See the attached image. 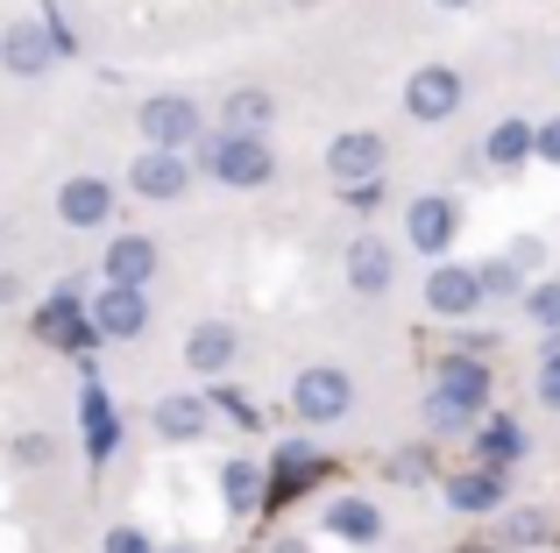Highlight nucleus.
Masks as SVG:
<instances>
[{
	"mask_svg": "<svg viewBox=\"0 0 560 553\" xmlns=\"http://www.w3.org/2000/svg\"><path fill=\"white\" fill-rule=\"evenodd\" d=\"M206 170H213L220 185H234V192H256V185H270L277 156H270V142H248V136H213V142H206Z\"/></svg>",
	"mask_w": 560,
	"mask_h": 553,
	"instance_id": "obj_1",
	"label": "nucleus"
},
{
	"mask_svg": "<svg viewBox=\"0 0 560 553\" xmlns=\"http://www.w3.org/2000/svg\"><path fill=\"white\" fill-rule=\"evenodd\" d=\"M348 404H355L348 369H299V384H291V412L305 426H334V419H348Z\"/></svg>",
	"mask_w": 560,
	"mask_h": 553,
	"instance_id": "obj_2",
	"label": "nucleus"
},
{
	"mask_svg": "<svg viewBox=\"0 0 560 553\" xmlns=\"http://www.w3.org/2000/svg\"><path fill=\"white\" fill-rule=\"evenodd\" d=\"M85 327H93V341H136V333L150 327V298L128 291V284H107L85 305Z\"/></svg>",
	"mask_w": 560,
	"mask_h": 553,
	"instance_id": "obj_3",
	"label": "nucleus"
},
{
	"mask_svg": "<svg viewBox=\"0 0 560 553\" xmlns=\"http://www.w3.org/2000/svg\"><path fill=\"white\" fill-rule=\"evenodd\" d=\"M142 136H150L156 150L178 156L185 142L199 136V107H191L185 93H156V99H142Z\"/></svg>",
	"mask_w": 560,
	"mask_h": 553,
	"instance_id": "obj_4",
	"label": "nucleus"
},
{
	"mask_svg": "<svg viewBox=\"0 0 560 553\" xmlns=\"http://www.w3.org/2000/svg\"><path fill=\"white\" fill-rule=\"evenodd\" d=\"M327 170L348 185V192H355V185H376L383 178V136L376 128H348V136L327 150Z\"/></svg>",
	"mask_w": 560,
	"mask_h": 553,
	"instance_id": "obj_5",
	"label": "nucleus"
},
{
	"mask_svg": "<svg viewBox=\"0 0 560 553\" xmlns=\"http://www.w3.org/2000/svg\"><path fill=\"white\" fill-rule=\"evenodd\" d=\"M405 107L419 114V121H447V114L462 107V71L419 64V71H411V85H405Z\"/></svg>",
	"mask_w": 560,
	"mask_h": 553,
	"instance_id": "obj_6",
	"label": "nucleus"
},
{
	"mask_svg": "<svg viewBox=\"0 0 560 553\" xmlns=\"http://www.w3.org/2000/svg\"><path fill=\"white\" fill-rule=\"evenodd\" d=\"M57 64V43L43 22H14L8 36H0V71H14V79H43V71Z\"/></svg>",
	"mask_w": 560,
	"mask_h": 553,
	"instance_id": "obj_7",
	"label": "nucleus"
},
{
	"mask_svg": "<svg viewBox=\"0 0 560 553\" xmlns=\"http://www.w3.org/2000/svg\"><path fill=\"white\" fill-rule=\"evenodd\" d=\"M425 305H433L440 319H468V313L482 305L476 270H462V263H433V276H425Z\"/></svg>",
	"mask_w": 560,
	"mask_h": 553,
	"instance_id": "obj_8",
	"label": "nucleus"
},
{
	"mask_svg": "<svg viewBox=\"0 0 560 553\" xmlns=\"http://www.w3.org/2000/svg\"><path fill=\"white\" fill-rule=\"evenodd\" d=\"M405 235H411V249H419V256H447V242H454V207H447V199H411Z\"/></svg>",
	"mask_w": 560,
	"mask_h": 553,
	"instance_id": "obj_9",
	"label": "nucleus"
},
{
	"mask_svg": "<svg viewBox=\"0 0 560 553\" xmlns=\"http://www.w3.org/2000/svg\"><path fill=\"white\" fill-rule=\"evenodd\" d=\"M440 398L468 404V412H482V398H490V369H482L476 355H440Z\"/></svg>",
	"mask_w": 560,
	"mask_h": 553,
	"instance_id": "obj_10",
	"label": "nucleus"
},
{
	"mask_svg": "<svg viewBox=\"0 0 560 553\" xmlns=\"http://www.w3.org/2000/svg\"><path fill=\"white\" fill-rule=\"evenodd\" d=\"M150 276H156V242H150V235H121V242H107V284L142 291Z\"/></svg>",
	"mask_w": 560,
	"mask_h": 553,
	"instance_id": "obj_11",
	"label": "nucleus"
},
{
	"mask_svg": "<svg viewBox=\"0 0 560 553\" xmlns=\"http://www.w3.org/2000/svg\"><path fill=\"white\" fill-rule=\"evenodd\" d=\"M185 362L199 376H220L234 362V327H228V319H199V327L185 333Z\"/></svg>",
	"mask_w": 560,
	"mask_h": 553,
	"instance_id": "obj_12",
	"label": "nucleus"
},
{
	"mask_svg": "<svg viewBox=\"0 0 560 553\" xmlns=\"http://www.w3.org/2000/svg\"><path fill=\"white\" fill-rule=\"evenodd\" d=\"M57 213H65L71 227H100L114 213V185L100 178H65V192H57Z\"/></svg>",
	"mask_w": 560,
	"mask_h": 553,
	"instance_id": "obj_13",
	"label": "nucleus"
},
{
	"mask_svg": "<svg viewBox=\"0 0 560 553\" xmlns=\"http://www.w3.org/2000/svg\"><path fill=\"white\" fill-rule=\"evenodd\" d=\"M79 412H85V455L107 461L114 447H121V412H114V398L100 384H85V404H79Z\"/></svg>",
	"mask_w": 560,
	"mask_h": 553,
	"instance_id": "obj_14",
	"label": "nucleus"
},
{
	"mask_svg": "<svg viewBox=\"0 0 560 553\" xmlns=\"http://www.w3.org/2000/svg\"><path fill=\"white\" fill-rule=\"evenodd\" d=\"M270 93H256V85H242V93H228V107H220V136H248L262 142V128H270Z\"/></svg>",
	"mask_w": 560,
	"mask_h": 553,
	"instance_id": "obj_15",
	"label": "nucleus"
},
{
	"mask_svg": "<svg viewBox=\"0 0 560 553\" xmlns=\"http://www.w3.org/2000/svg\"><path fill=\"white\" fill-rule=\"evenodd\" d=\"M128 185H136L142 199H178V192H185V164H178L171 150H150V156H136Z\"/></svg>",
	"mask_w": 560,
	"mask_h": 553,
	"instance_id": "obj_16",
	"label": "nucleus"
},
{
	"mask_svg": "<svg viewBox=\"0 0 560 553\" xmlns=\"http://www.w3.org/2000/svg\"><path fill=\"white\" fill-rule=\"evenodd\" d=\"M390 276H397V256L383 249V242H355V249H348V284H355L362 298L390 291Z\"/></svg>",
	"mask_w": 560,
	"mask_h": 553,
	"instance_id": "obj_17",
	"label": "nucleus"
},
{
	"mask_svg": "<svg viewBox=\"0 0 560 553\" xmlns=\"http://www.w3.org/2000/svg\"><path fill=\"white\" fill-rule=\"evenodd\" d=\"M447 504L454 511H497L504 504V469H468L447 483Z\"/></svg>",
	"mask_w": 560,
	"mask_h": 553,
	"instance_id": "obj_18",
	"label": "nucleus"
},
{
	"mask_svg": "<svg viewBox=\"0 0 560 553\" xmlns=\"http://www.w3.org/2000/svg\"><path fill=\"white\" fill-rule=\"evenodd\" d=\"M327 532H334V540H348V546H370L376 532H383V518H376V504L341 497V504H327Z\"/></svg>",
	"mask_w": 560,
	"mask_h": 553,
	"instance_id": "obj_19",
	"label": "nucleus"
},
{
	"mask_svg": "<svg viewBox=\"0 0 560 553\" xmlns=\"http://www.w3.org/2000/svg\"><path fill=\"white\" fill-rule=\"evenodd\" d=\"M43 333H50L57 348H85L93 341V327H85V313H79V298H71V291H57L50 305H43V319H36Z\"/></svg>",
	"mask_w": 560,
	"mask_h": 553,
	"instance_id": "obj_20",
	"label": "nucleus"
},
{
	"mask_svg": "<svg viewBox=\"0 0 560 553\" xmlns=\"http://www.w3.org/2000/svg\"><path fill=\"white\" fill-rule=\"evenodd\" d=\"M156 433H164V440H199L206 433V398H164L156 404Z\"/></svg>",
	"mask_w": 560,
	"mask_h": 553,
	"instance_id": "obj_21",
	"label": "nucleus"
},
{
	"mask_svg": "<svg viewBox=\"0 0 560 553\" xmlns=\"http://www.w3.org/2000/svg\"><path fill=\"white\" fill-rule=\"evenodd\" d=\"M220 490H228V511L234 518H248L262 504V475H256V461H220Z\"/></svg>",
	"mask_w": 560,
	"mask_h": 553,
	"instance_id": "obj_22",
	"label": "nucleus"
},
{
	"mask_svg": "<svg viewBox=\"0 0 560 553\" xmlns=\"http://www.w3.org/2000/svg\"><path fill=\"white\" fill-rule=\"evenodd\" d=\"M533 156V121H497L490 128V164L497 170H518Z\"/></svg>",
	"mask_w": 560,
	"mask_h": 553,
	"instance_id": "obj_23",
	"label": "nucleus"
},
{
	"mask_svg": "<svg viewBox=\"0 0 560 553\" xmlns=\"http://www.w3.org/2000/svg\"><path fill=\"white\" fill-rule=\"evenodd\" d=\"M476 440H482V455H490V469H511V461H518V447H525V433L511 426V419H490Z\"/></svg>",
	"mask_w": 560,
	"mask_h": 553,
	"instance_id": "obj_24",
	"label": "nucleus"
},
{
	"mask_svg": "<svg viewBox=\"0 0 560 553\" xmlns=\"http://www.w3.org/2000/svg\"><path fill=\"white\" fill-rule=\"evenodd\" d=\"M313 469H319V455H313V447H284V455H277V490H270V497H284V490L313 483Z\"/></svg>",
	"mask_w": 560,
	"mask_h": 553,
	"instance_id": "obj_25",
	"label": "nucleus"
},
{
	"mask_svg": "<svg viewBox=\"0 0 560 553\" xmlns=\"http://www.w3.org/2000/svg\"><path fill=\"white\" fill-rule=\"evenodd\" d=\"M476 284H482V298H511V291H518V263H511V256H490V263L476 270Z\"/></svg>",
	"mask_w": 560,
	"mask_h": 553,
	"instance_id": "obj_26",
	"label": "nucleus"
},
{
	"mask_svg": "<svg viewBox=\"0 0 560 553\" xmlns=\"http://www.w3.org/2000/svg\"><path fill=\"white\" fill-rule=\"evenodd\" d=\"M425 419H433V433H468V419H476V412H468V404H454V398H440V390H433V398H425Z\"/></svg>",
	"mask_w": 560,
	"mask_h": 553,
	"instance_id": "obj_27",
	"label": "nucleus"
},
{
	"mask_svg": "<svg viewBox=\"0 0 560 553\" xmlns=\"http://www.w3.org/2000/svg\"><path fill=\"white\" fill-rule=\"evenodd\" d=\"M525 305H533L539 327H560V284H533V291H525Z\"/></svg>",
	"mask_w": 560,
	"mask_h": 553,
	"instance_id": "obj_28",
	"label": "nucleus"
},
{
	"mask_svg": "<svg viewBox=\"0 0 560 553\" xmlns=\"http://www.w3.org/2000/svg\"><path fill=\"white\" fill-rule=\"evenodd\" d=\"M539 526H547L539 511H518V518L504 526V546H533V540H539Z\"/></svg>",
	"mask_w": 560,
	"mask_h": 553,
	"instance_id": "obj_29",
	"label": "nucleus"
},
{
	"mask_svg": "<svg viewBox=\"0 0 560 553\" xmlns=\"http://www.w3.org/2000/svg\"><path fill=\"white\" fill-rule=\"evenodd\" d=\"M533 156H547V164H560V121H539V128H533Z\"/></svg>",
	"mask_w": 560,
	"mask_h": 553,
	"instance_id": "obj_30",
	"label": "nucleus"
},
{
	"mask_svg": "<svg viewBox=\"0 0 560 553\" xmlns=\"http://www.w3.org/2000/svg\"><path fill=\"white\" fill-rule=\"evenodd\" d=\"M107 553H156V546L142 540L136 526H114V532H107Z\"/></svg>",
	"mask_w": 560,
	"mask_h": 553,
	"instance_id": "obj_31",
	"label": "nucleus"
},
{
	"mask_svg": "<svg viewBox=\"0 0 560 553\" xmlns=\"http://www.w3.org/2000/svg\"><path fill=\"white\" fill-rule=\"evenodd\" d=\"M539 398H547L553 412H560V348L547 355V369H539Z\"/></svg>",
	"mask_w": 560,
	"mask_h": 553,
	"instance_id": "obj_32",
	"label": "nucleus"
},
{
	"mask_svg": "<svg viewBox=\"0 0 560 553\" xmlns=\"http://www.w3.org/2000/svg\"><path fill=\"white\" fill-rule=\"evenodd\" d=\"M22 298V284H14V276H0V305H14Z\"/></svg>",
	"mask_w": 560,
	"mask_h": 553,
	"instance_id": "obj_33",
	"label": "nucleus"
},
{
	"mask_svg": "<svg viewBox=\"0 0 560 553\" xmlns=\"http://www.w3.org/2000/svg\"><path fill=\"white\" fill-rule=\"evenodd\" d=\"M270 553H313V546H305V540H277Z\"/></svg>",
	"mask_w": 560,
	"mask_h": 553,
	"instance_id": "obj_34",
	"label": "nucleus"
},
{
	"mask_svg": "<svg viewBox=\"0 0 560 553\" xmlns=\"http://www.w3.org/2000/svg\"><path fill=\"white\" fill-rule=\"evenodd\" d=\"M440 8H468V0H440Z\"/></svg>",
	"mask_w": 560,
	"mask_h": 553,
	"instance_id": "obj_35",
	"label": "nucleus"
},
{
	"mask_svg": "<svg viewBox=\"0 0 560 553\" xmlns=\"http://www.w3.org/2000/svg\"><path fill=\"white\" fill-rule=\"evenodd\" d=\"M171 553H199V546H171Z\"/></svg>",
	"mask_w": 560,
	"mask_h": 553,
	"instance_id": "obj_36",
	"label": "nucleus"
}]
</instances>
